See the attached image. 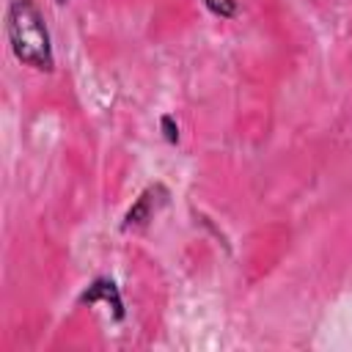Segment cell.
Returning <instances> with one entry per match:
<instances>
[{
  "instance_id": "5",
  "label": "cell",
  "mask_w": 352,
  "mask_h": 352,
  "mask_svg": "<svg viewBox=\"0 0 352 352\" xmlns=\"http://www.w3.org/2000/svg\"><path fill=\"white\" fill-rule=\"evenodd\" d=\"M160 129H162V138H165L170 146H179L182 132H179V121H176L170 113H162V118H160Z\"/></svg>"
},
{
  "instance_id": "4",
  "label": "cell",
  "mask_w": 352,
  "mask_h": 352,
  "mask_svg": "<svg viewBox=\"0 0 352 352\" xmlns=\"http://www.w3.org/2000/svg\"><path fill=\"white\" fill-rule=\"evenodd\" d=\"M206 11H212L220 19H234L239 14V3L236 0H204Z\"/></svg>"
},
{
  "instance_id": "1",
  "label": "cell",
  "mask_w": 352,
  "mask_h": 352,
  "mask_svg": "<svg viewBox=\"0 0 352 352\" xmlns=\"http://www.w3.org/2000/svg\"><path fill=\"white\" fill-rule=\"evenodd\" d=\"M6 36L14 58L36 72H55V52L47 19L36 0H8L6 8Z\"/></svg>"
},
{
  "instance_id": "6",
  "label": "cell",
  "mask_w": 352,
  "mask_h": 352,
  "mask_svg": "<svg viewBox=\"0 0 352 352\" xmlns=\"http://www.w3.org/2000/svg\"><path fill=\"white\" fill-rule=\"evenodd\" d=\"M55 3H60V6H63V3H69V0H55Z\"/></svg>"
},
{
  "instance_id": "2",
  "label": "cell",
  "mask_w": 352,
  "mask_h": 352,
  "mask_svg": "<svg viewBox=\"0 0 352 352\" xmlns=\"http://www.w3.org/2000/svg\"><path fill=\"white\" fill-rule=\"evenodd\" d=\"M168 198H170V192H168V187L162 184V182H154V184H148L138 198H135V204L126 209V214H124V223H121V228L124 231H138V228H146L154 217H157V212L168 204Z\"/></svg>"
},
{
  "instance_id": "3",
  "label": "cell",
  "mask_w": 352,
  "mask_h": 352,
  "mask_svg": "<svg viewBox=\"0 0 352 352\" xmlns=\"http://www.w3.org/2000/svg\"><path fill=\"white\" fill-rule=\"evenodd\" d=\"M96 302H102V305H107V311L113 314V319L116 322H121L124 316H126V311H124V297H121V289H118V283L113 280V278H107V275H99V278H94L80 294H77V305H96Z\"/></svg>"
}]
</instances>
